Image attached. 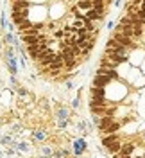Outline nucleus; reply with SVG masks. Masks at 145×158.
Wrapping results in <instances>:
<instances>
[{"label": "nucleus", "mask_w": 145, "mask_h": 158, "mask_svg": "<svg viewBox=\"0 0 145 158\" xmlns=\"http://www.w3.org/2000/svg\"><path fill=\"white\" fill-rule=\"evenodd\" d=\"M143 61H145V52L140 49V47H136V49L131 50V54H129V63H131L133 67H140Z\"/></svg>", "instance_id": "f257e3e1"}, {"label": "nucleus", "mask_w": 145, "mask_h": 158, "mask_svg": "<svg viewBox=\"0 0 145 158\" xmlns=\"http://www.w3.org/2000/svg\"><path fill=\"white\" fill-rule=\"evenodd\" d=\"M111 81H115V79L107 77V76H99V74H95L91 85H93V86H100V88H106L107 85H111Z\"/></svg>", "instance_id": "f03ea898"}, {"label": "nucleus", "mask_w": 145, "mask_h": 158, "mask_svg": "<svg viewBox=\"0 0 145 158\" xmlns=\"http://www.w3.org/2000/svg\"><path fill=\"white\" fill-rule=\"evenodd\" d=\"M90 97L91 99H107L106 95V88H100V86H90Z\"/></svg>", "instance_id": "7ed1b4c3"}, {"label": "nucleus", "mask_w": 145, "mask_h": 158, "mask_svg": "<svg viewBox=\"0 0 145 158\" xmlns=\"http://www.w3.org/2000/svg\"><path fill=\"white\" fill-rule=\"evenodd\" d=\"M115 122V115H104V117H100V124H99V131L100 133H104L111 124Z\"/></svg>", "instance_id": "20e7f679"}, {"label": "nucleus", "mask_w": 145, "mask_h": 158, "mask_svg": "<svg viewBox=\"0 0 145 158\" xmlns=\"http://www.w3.org/2000/svg\"><path fill=\"white\" fill-rule=\"evenodd\" d=\"M102 137V146L104 148H109L113 142H116V140H122V137L118 135V133H111V135H100Z\"/></svg>", "instance_id": "39448f33"}, {"label": "nucleus", "mask_w": 145, "mask_h": 158, "mask_svg": "<svg viewBox=\"0 0 145 158\" xmlns=\"http://www.w3.org/2000/svg\"><path fill=\"white\" fill-rule=\"evenodd\" d=\"M50 15H52V20H58L61 15H65V6L63 4H54L52 9H50Z\"/></svg>", "instance_id": "423d86ee"}, {"label": "nucleus", "mask_w": 145, "mask_h": 158, "mask_svg": "<svg viewBox=\"0 0 145 158\" xmlns=\"http://www.w3.org/2000/svg\"><path fill=\"white\" fill-rule=\"evenodd\" d=\"M86 151V142H84V138H77L75 142H74V153L75 155H81V153H84Z\"/></svg>", "instance_id": "0eeeda50"}, {"label": "nucleus", "mask_w": 145, "mask_h": 158, "mask_svg": "<svg viewBox=\"0 0 145 158\" xmlns=\"http://www.w3.org/2000/svg\"><path fill=\"white\" fill-rule=\"evenodd\" d=\"M135 149H136V144H133V142H126L124 146H122V155L124 156H133V153H135Z\"/></svg>", "instance_id": "6e6552de"}, {"label": "nucleus", "mask_w": 145, "mask_h": 158, "mask_svg": "<svg viewBox=\"0 0 145 158\" xmlns=\"http://www.w3.org/2000/svg\"><path fill=\"white\" fill-rule=\"evenodd\" d=\"M122 146H124V144H122V140H116V142H113L109 148H106V151L109 153V155H116V153H120V151H122Z\"/></svg>", "instance_id": "1a4fd4ad"}, {"label": "nucleus", "mask_w": 145, "mask_h": 158, "mask_svg": "<svg viewBox=\"0 0 145 158\" xmlns=\"http://www.w3.org/2000/svg\"><path fill=\"white\" fill-rule=\"evenodd\" d=\"M56 115H58L59 120H68V117H70V115H68V110L63 108V106H58V113H56Z\"/></svg>", "instance_id": "9d476101"}, {"label": "nucleus", "mask_w": 145, "mask_h": 158, "mask_svg": "<svg viewBox=\"0 0 145 158\" xmlns=\"http://www.w3.org/2000/svg\"><path fill=\"white\" fill-rule=\"evenodd\" d=\"M32 138H34V140H45V138H47V133H45V131H41V129H34Z\"/></svg>", "instance_id": "9b49d317"}, {"label": "nucleus", "mask_w": 145, "mask_h": 158, "mask_svg": "<svg viewBox=\"0 0 145 158\" xmlns=\"http://www.w3.org/2000/svg\"><path fill=\"white\" fill-rule=\"evenodd\" d=\"M9 99H11V94L7 92V90H4V92H2V95H0V102H2V104H7V102H9Z\"/></svg>", "instance_id": "f8f14e48"}, {"label": "nucleus", "mask_w": 145, "mask_h": 158, "mask_svg": "<svg viewBox=\"0 0 145 158\" xmlns=\"http://www.w3.org/2000/svg\"><path fill=\"white\" fill-rule=\"evenodd\" d=\"M0 144H4V146H13L14 142H13V138L11 137H4L2 140H0Z\"/></svg>", "instance_id": "ddd939ff"}, {"label": "nucleus", "mask_w": 145, "mask_h": 158, "mask_svg": "<svg viewBox=\"0 0 145 158\" xmlns=\"http://www.w3.org/2000/svg\"><path fill=\"white\" fill-rule=\"evenodd\" d=\"M72 106H74V108H77V106H79V97L72 101Z\"/></svg>", "instance_id": "4468645a"}, {"label": "nucleus", "mask_w": 145, "mask_h": 158, "mask_svg": "<svg viewBox=\"0 0 145 158\" xmlns=\"http://www.w3.org/2000/svg\"><path fill=\"white\" fill-rule=\"evenodd\" d=\"M74 88V83L72 81H66V90H72Z\"/></svg>", "instance_id": "2eb2a0df"}, {"label": "nucleus", "mask_w": 145, "mask_h": 158, "mask_svg": "<svg viewBox=\"0 0 145 158\" xmlns=\"http://www.w3.org/2000/svg\"><path fill=\"white\" fill-rule=\"evenodd\" d=\"M43 2H47V0H30V4H43Z\"/></svg>", "instance_id": "dca6fc26"}, {"label": "nucleus", "mask_w": 145, "mask_h": 158, "mask_svg": "<svg viewBox=\"0 0 145 158\" xmlns=\"http://www.w3.org/2000/svg\"><path fill=\"white\" fill-rule=\"evenodd\" d=\"M120 6H122V2L120 0H115V7H120Z\"/></svg>", "instance_id": "f3484780"}]
</instances>
